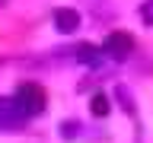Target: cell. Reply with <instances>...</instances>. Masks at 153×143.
<instances>
[{"instance_id": "cell-1", "label": "cell", "mask_w": 153, "mask_h": 143, "mask_svg": "<svg viewBox=\"0 0 153 143\" xmlns=\"http://www.w3.org/2000/svg\"><path fill=\"white\" fill-rule=\"evenodd\" d=\"M13 99H16V105L22 108V114H26V118H35V114L45 111V92H42L35 83H22V86H16Z\"/></svg>"}, {"instance_id": "cell-2", "label": "cell", "mask_w": 153, "mask_h": 143, "mask_svg": "<svg viewBox=\"0 0 153 143\" xmlns=\"http://www.w3.org/2000/svg\"><path fill=\"white\" fill-rule=\"evenodd\" d=\"M131 48H134V38L128 35V32H112V35L102 41V51L108 57H115V60L128 57V54H131Z\"/></svg>"}, {"instance_id": "cell-3", "label": "cell", "mask_w": 153, "mask_h": 143, "mask_svg": "<svg viewBox=\"0 0 153 143\" xmlns=\"http://www.w3.org/2000/svg\"><path fill=\"white\" fill-rule=\"evenodd\" d=\"M26 121L29 118L22 114L16 99H3V95H0V127H3V130H13V127H19V124H26Z\"/></svg>"}, {"instance_id": "cell-4", "label": "cell", "mask_w": 153, "mask_h": 143, "mask_svg": "<svg viewBox=\"0 0 153 143\" xmlns=\"http://www.w3.org/2000/svg\"><path fill=\"white\" fill-rule=\"evenodd\" d=\"M54 26H57V32H76L80 29V13L70 10V7H57L54 10Z\"/></svg>"}, {"instance_id": "cell-5", "label": "cell", "mask_w": 153, "mask_h": 143, "mask_svg": "<svg viewBox=\"0 0 153 143\" xmlns=\"http://www.w3.org/2000/svg\"><path fill=\"white\" fill-rule=\"evenodd\" d=\"M74 54L80 57V60H86V64H96V60H99V57H96V48H89V45H83L80 51H74Z\"/></svg>"}, {"instance_id": "cell-6", "label": "cell", "mask_w": 153, "mask_h": 143, "mask_svg": "<svg viewBox=\"0 0 153 143\" xmlns=\"http://www.w3.org/2000/svg\"><path fill=\"white\" fill-rule=\"evenodd\" d=\"M108 111V99L105 95H93V114H105Z\"/></svg>"}, {"instance_id": "cell-7", "label": "cell", "mask_w": 153, "mask_h": 143, "mask_svg": "<svg viewBox=\"0 0 153 143\" xmlns=\"http://www.w3.org/2000/svg\"><path fill=\"white\" fill-rule=\"evenodd\" d=\"M140 19L147 26H153V0H143L140 3Z\"/></svg>"}]
</instances>
